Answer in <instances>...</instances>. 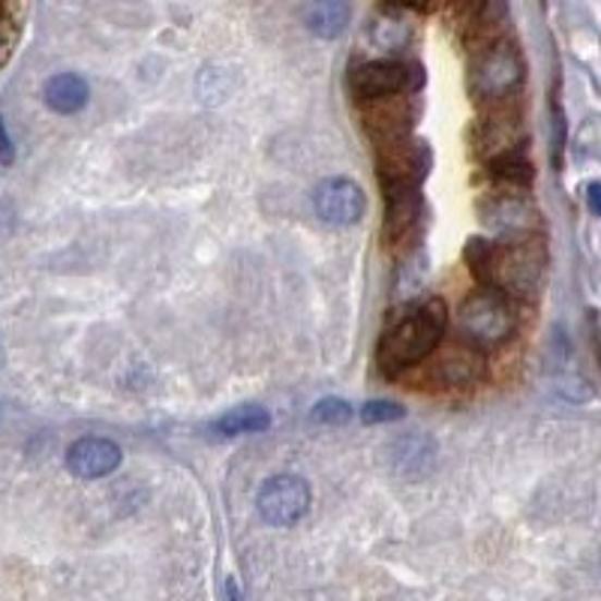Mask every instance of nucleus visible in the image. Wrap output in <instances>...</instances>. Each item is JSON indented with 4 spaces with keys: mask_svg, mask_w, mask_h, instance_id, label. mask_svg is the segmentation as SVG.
Here are the masks:
<instances>
[{
    "mask_svg": "<svg viewBox=\"0 0 601 601\" xmlns=\"http://www.w3.org/2000/svg\"><path fill=\"white\" fill-rule=\"evenodd\" d=\"M445 319H449V310H445L442 298H427L421 307H415L413 314L397 319L382 334L379 349H376V364L382 367V373L397 376L430 358L442 340Z\"/></svg>",
    "mask_w": 601,
    "mask_h": 601,
    "instance_id": "nucleus-1",
    "label": "nucleus"
},
{
    "mask_svg": "<svg viewBox=\"0 0 601 601\" xmlns=\"http://www.w3.org/2000/svg\"><path fill=\"white\" fill-rule=\"evenodd\" d=\"M544 268H548V253L539 241H508L502 247H493V253H490L485 283H490L502 295H512V298H532L544 280Z\"/></svg>",
    "mask_w": 601,
    "mask_h": 601,
    "instance_id": "nucleus-2",
    "label": "nucleus"
},
{
    "mask_svg": "<svg viewBox=\"0 0 601 601\" xmlns=\"http://www.w3.org/2000/svg\"><path fill=\"white\" fill-rule=\"evenodd\" d=\"M457 326L464 331V338L476 346V349H493L508 340L514 328L512 304L505 300L496 289H481L473 292L469 298L461 304V316Z\"/></svg>",
    "mask_w": 601,
    "mask_h": 601,
    "instance_id": "nucleus-3",
    "label": "nucleus"
},
{
    "mask_svg": "<svg viewBox=\"0 0 601 601\" xmlns=\"http://www.w3.org/2000/svg\"><path fill=\"white\" fill-rule=\"evenodd\" d=\"M524 82V61L512 42H493L473 61L469 88L478 100H505Z\"/></svg>",
    "mask_w": 601,
    "mask_h": 601,
    "instance_id": "nucleus-4",
    "label": "nucleus"
},
{
    "mask_svg": "<svg viewBox=\"0 0 601 601\" xmlns=\"http://www.w3.org/2000/svg\"><path fill=\"white\" fill-rule=\"evenodd\" d=\"M310 485L298 476H277L265 481L259 490V514L265 524L292 526L298 524L304 514L310 512Z\"/></svg>",
    "mask_w": 601,
    "mask_h": 601,
    "instance_id": "nucleus-5",
    "label": "nucleus"
},
{
    "mask_svg": "<svg viewBox=\"0 0 601 601\" xmlns=\"http://www.w3.org/2000/svg\"><path fill=\"white\" fill-rule=\"evenodd\" d=\"M413 85V70L397 61H370L349 73L352 94L364 102L385 100Z\"/></svg>",
    "mask_w": 601,
    "mask_h": 601,
    "instance_id": "nucleus-6",
    "label": "nucleus"
},
{
    "mask_svg": "<svg viewBox=\"0 0 601 601\" xmlns=\"http://www.w3.org/2000/svg\"><path fill=\"white\" fill-rule=\"evenodd\" d=\"M316 213L331 225L358 223L367 208L364 189L349 177H328L314 193Z\"/></svg>",
    "mask_w": 601,
    "mask_h": 601,
    "instance_id": "nucleus-7",
    "label": "nucleus"
},
{
    "mask_svg": "<svg viewBox=\"0 0 601 601\" xmlns=\"http://www.w3.org/2000/svg\"><path fill=\"white\" fill-rule=\"evenodd\" d=\"M118 466H121V449L114 445L112 439L85 437L66 451V469L75 478H85V481L112 476Z\"/></svg>",
    "mask_w": 601,
    "mask_h": 601,
    "instance_id": "nucleus-8",
    "label": "nucleus"
},
{
    "mask_svg": "<svg viewBox=\"0 0 601 601\" xmlns=\"http://www.w3.org/2000/svg\"><path fill=\"white\" fill-rule=\"evenodd\" d=\"M481 217L488 220L490 229L502 232L508 241L529 238V232L536 229L539 213L520 196H490L481 205Z\"/></svg>",
    "mask_w": 601,
    "mask_h": 601,
    "instance_id": "nucleus-9",
    "label": "nucleus"
},
{
    "mask_svg": "<svg viewBox=\"0 0 601 601\" xmlns=\"http://www.w3.org/2000/svg\"><path fill=\"white\" fill-rule=\"evenodd\" d=\"M481 373H485V358L473 343L445 349L433 361V379L445 389H469L481 379Z\"/></svg>",
    "mask_w": 601,
    "mask_h": 601,
    "instance_id": "nucleus-10",
    "label": "nucleus"
},
{
    "mask_svg": "<svg viewBox=\"0 0 601 601\" xmlns=\"http://www.w3.org/2000/svg\"><path fill=\"white\" fill-rule=\"evenodd\" d=\"M352 19L349 0H310L304 10V25L322 39H338Z\"/></svg>",
    "mask_w": 601,
    "mask_h": 601,
    "instance_id": "nucleus-11",
    "label": "nucleus"
},
{
    "mask_svg": "<svg viewBox=\"0 0 601 601\" xmlns=\"http://www.w3.org/2000/svg\"><path fill=\"white\" fill-rule=\"evenodd\" d=\"M385 196H389V205H385V238L397 244V241H403L413 232L421 199H418V189L415 187L389 189Z\"/></svg>",
    "mask_w": 601,
    "mask_h": 601,
    "instance_id": "nucleus-12",
    "label": "nucleus"
},
{
    "mask_svg": "<svg viewBox=\"0 0 601 601\" xmlns=\"http://www.w3.org/2000/svg\"><path fill=\"white\" fill-rule=\"evenodd\" d=\"M88 97V82L75 73L54 75V78H49V85H46V102H49V109L61 114H73L78 109H85Z\"/></svg>",
    "mask_w": 601,
    "mask_h": 601,
    "instance_id": "nucleus-13",
    "label": "nucleus"
},
{
    "mask_svg": "<svg viewBox=\"0 0 601 601\" xmlns=\"http://www.w3.org/2000/svg\"><path fill=\"white\" fill-rule=\"evenodd\" d=\"M271 427V415L265 406H238V409H232V413H225L223 418H217V425H213V433H220V437H244V433H262Z\"/></svg>",
    "mask_w": 601,
    "mask_h": 601,
    "instance_id": "nucleus-14",
    "label": "nucleus"
},
{
    "mask_svg": "<svg viewBox=\"0 0 601 601\" xmlns=\"http://www.w3.org/2000/svg\"><path fill=\"white\" fill-rule=\"evenodd\" d=\"M373 42L385 51L403 49L409 42V25L397 15H382V19H376L373 25Z\"/></svg>",
    "mask_w": 601,
    "mask_h": 601,
    "instance_id": "nucleus-15",
    "label": "nucleus"
},
{
    "mask_svg": "<svg viewBox=\"0 0 601 601\" xmlns=\"http://www.w3.org/2000/svg\"><path fill=\"white\" fill-rule=\"evenodd\" d=\"M406 418V409L401 403L391 401H370L361 409L364 425H391V421H403Z\"/></svg>",
    "mask_w": 601,
    "mask_h": 601,
    "instance_id": "nucleus-16",
    "label": "nucleus"
},
{
    "mask_svg": "<svg viewBox=\"0 0 601 601\" xmlns=\"http://www.w3.org/2000/svg\"><path fill=\"white\" fill-rule=\"evenodd\" d=\"M314 418L319 425L340 427L352 418V406L346 401H340V397H326V401H319L314 406Z\"/></svg>",
    "mask_w": 601,
    "mask_h": 601,
    "instance_id": "nucleus-17",
    "label": "nucleus"
},
{
    "mask_svg": "<svg viewBox=\"0 0 601 601\" xmlns=\"http://www.w3.org/2000/svg\"><path fill=\"white\" fill-rule=\"evenodd\" d=\"M490 253H493V247H490L485 238H473L469 241V247H466V262H469V268L476 271L478 280H488Z\"/></svg>",
    "mask_w": 601,
    "mask_h": 601,
    "instance_id": "nucleus-18",
    "label": "nucleus"
},
{
    "mask_svg": "<svg viewBox=\"0 0 601 601\" xmlns=\"http://www.w3.org/2000/svg\"><path fill=\"white\" fill-rule=\"evenodd\" d=\"M13 142H10V136H7V124L0 121V163H13Z\"/></svg>",
    "mask_w": 601,
    "mask_h": 601,
    "instance_id": "nucleus-19",
    "label": "nucleus"
},
{
    "mask_svg": "<svg viewBox=\"0 0 601 601\" xmlns=\"http://www.w3.org/2000/svg\"><path fill=\"white\" fill-rule=\"evenodd\" d=\"M587 201H589V211L599 213L601 217V184L596 181V184H589L587 187Z\"/></svg>",
    "mask_w": 601,
    "mask_h": 601,
    "instance_id": "nucleus-20",
    "label": "nucleus"
},
{
    "mask_svg": "<svg viewBox=\"0 0 601 601\" xmlns=\"http://www.w3.org/2000/svg\"><path fill=\"white\" fill-rule=\"evenodd\" d=\"M394 7H413V10H427L430 7V0H389Z\"/></svg>",
    "mask_w": 601,
    "mask_h": 601,
    "instance_id": "nucleus-21",
    "label": "nucleus"
},
{
    "mask_svg": "<svg viewBox=\"0 0 601 601\" xmlns=\"http://www.w3.org/2000/svg\"><path fill=\"white\" fill-rule=\"evenodd\" d=\"M3 42H7V27L0 22V49H3Z\"/></svg>",
    "mask_w": 601,
    "mask_h": 601,
    "instance_id": "nucleus-22",
    "label": "nucleus"
}]
</instances>
